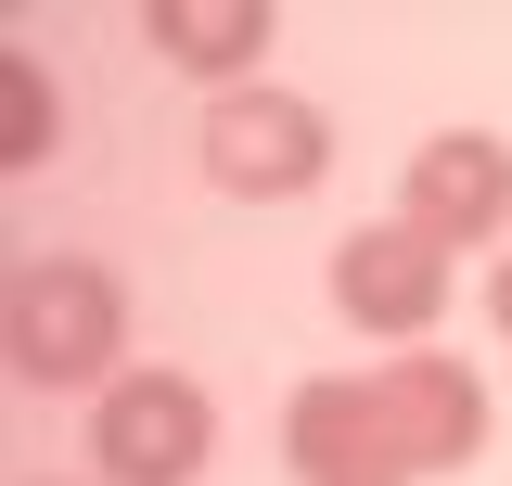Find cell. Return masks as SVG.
<instances>
[{"label": "cell", "mask_w": 512, "mask_h": 486, "mask_svg": "<svg viewBox=\"0 0 512 486\" xmlns=\"http://www.w3.org/2000/svg\"><path fill=\"white\" fill-rule=\"evenodd\" d=\"M0 359L39 397H103L128 371V282L103 256H26L0 295Z\"/></svg>", "instance_id": "obj_1"}, {"label": "cell", "mask_w": 512, "mask_h": 486, "mask_svg": "<svg viewBox=\"0 0 512 486\" xmlns=\"http://www.w3.org/2000/svg\"><path fill=\"white\" fill-rule=\"evenodd\" d=\"M218 461V397L192 384V371H116L103 397H90V474L103 486H192Z\"/></svg>", "instance_id": "obj_2"}, {"label": "cell", "mask_w": 512, "mask_h": 486, "mask_svg": "<svg viewBox=\"0 0 512 486\" xmlns=\"http://www.w3.org/2000/svg\"><path fill=\"white\" fill-rule=\"evenodd\" d=\"M205 180L231 192V205H295V192L333 180V116H320L308 90H218L205 103Z\"/></svg>", "instance_id": "obj_3"}, {"label": "cell", "mask_w": 512, "mask_h": 486, "mask_svg": "<svg viewBox=\"0 0 512 486\" xmlns=\"http://www.w3.org/2000/svg\"><path fill=\"white\" fill-rule=\"evenodd\" d=\"M333 307H346L359 346H397V359H410V346L448 320V256L410 231V218H372V231L333 243Z\"/></svg>", "instance_id": "obj_4"}, {"label": "cell", "mask_w": 512, "mask_h": 486, "mask_svg": "<svg viewBox=\"0 0 512 486\" xmlns=\"http://www.w3.org/2000/svg\"><path fill=\"white\" fill-rule=\"evenodd\" d=\"M282 474L295 486H423L410 448H397L384 410H372V371H308V384L282 397Z\"/></svg>", "instance_id": "obj_5"}, {"label": "cell", "mask_w": 512, "mask_h": 486, "mask_svg": "<svg viewBox=\"0 0 512 486\" xmlns=\"http://www.w3.org/2000/svg\"><path fill=\"white\" fill-rule=\"evenodd\" d=\"M397 218L461 256V243H512V141L500 128H436L423 154H410V180H397Z\"/></svg>", "instance_id": "obj_6"}, {"label": "cell", "mask_w": 512, "mask_h": 486, "mask_svg": "<svg viewBox=\"0 0 512 486\" xmlns=\"http://www.w3.org/2000/svg\"><path fill=\"white\" fill-rule=\"evenodd\" d=\"M372 410H384V435L410 448V474H474V461H487V384L448 359V346L384 359L372 371Z\"/></svg>", "instance_id": "obj_7"}, {"label": "cell", "mask_w": 512, "mask_h": 486, "mask_svg": "<svg viewBox=\"0 0 512 486\" xmlns=\"http://www.w3.org/2000/svg\"><path fill=\"white\" fill-rule=\"evenodd\" d=\"M141 39H154V64H180L205 90H256L282 13H269V0H141Z\"/></svg>", "instance_id": "obj_8"}, {"label": "cell", "mask_w": 512, "mask_h": 486, "mask_svg": "<svg viewBox=\"0 0 512 486\" xmlns=\"http://www.w3.org/2000/svg\"><path fill=\"white\" fill-rule=\"evenodd\" d=\"M52 141H64V103L39 77V52H0V167L26 180V167H52Z\"/></svg>", "instance_id": "obj_9"}, {"label": "cell", "mask_w": 512, "mask_h": 486, "mask_svg": "<svg viewBox=\"0 0 512 486\" xmlns=\"http://www.w3.org/2000/svg\"><path fill=\"white\" fill-rule=\"evenodd\" d=\"M487 320H500V346H512V243H500V269H487Z\"/></svg>", "instance_id": "obj_10"}]
</instances>
